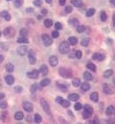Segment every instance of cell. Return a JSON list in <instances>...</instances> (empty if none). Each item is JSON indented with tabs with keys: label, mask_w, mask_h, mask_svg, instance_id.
I'll return each instance as SVG.
<instances>
[{
	"label": "cell",
	"mask_w": 115,
	"mask_h": 124,
	"mask_svg": "<svg viewBox=\"0 0 115 124\" xmlns=\"http://www.w3.org/2000/svg\"><path fill=\"white\" fill-rule=\"evenodd\" d=\"M69 50H70V44H69L68 41H66V40L62 41V43H60V45H59V51H60V53H62V54H67L69 52Z\"/></svg>",
	"instance_id": "obj_1"
},
{
	"label": "cell",
	"mask_w": 115,
	"mask_h": 124,
	"mask_svg": "<svg viewBox=\"0 0 115 124\" xmlns=\"http://www.w3.org/2000/svg\"><path fill=\"white\" fill-rule=\"evenodd\" d=\"M59 73H60V75H61L62 77L66 78V79L71 78L72 76H73V73H72V71H71L70 68L61 67V68H60V70H59Z\"/></svg>",
	"instance_id": "obj_2"
},
{
	"label": "cell",
	"mask_w": 115,
	"mask_h": 124,
	"mask_svg": "<svg viewBox=\"0 0 115 124\" xmlns=\"http://www.w3.org/2000/svg\"><path fill=\"white\" fill-rule=\"evenodd\" d=\"M83 108V115H82V117L84 118V119H86V118H88V117H90L91 115H92V114H93V109H92V107L90 106V105H88V104H86V105H84V107H82Z\"/></svg>",
	"instance_id": "obj_3"
},
{
	"label": "cell",
	"mask_w": 115,
	"mask_h": 124,
	"mask_svg": "<svg viewBox=\"0 0 115 124\" xmlns=\"http://www.w3.org/2000/svg\"><path fill=\"white\" fill-rule=\"evenodd\" d=\"M41 39H42L43 44H44L46 47H48V46H50V45H52V44H53V38H50V36H49V35H46V34L42 35Z\"/></svg>",
	"instance_id": "obj_4"
},
{
	"label": "cell",
	"mask_w": 115,
	"mask_h": 124,
	"mask_svg": "<svg viewBox=\"0 0 115 124\" xmlns=\"http://www.w3.org/2000/svg\"><path fill=\"white\" fill-rule=\"evenodd\" d=\"M28 58H29V63L31 64H35L37 62V56H36V53L33 50H30L28 53Z\"/></svg>",
	"instance_id": "obj_5"
},
{
	"label": "cell",
	"mask_w": 115,
	"mask_h": 124,
	"mask_svg": "<svg viewBox=\"0 0 115 124\" xmlns=\"http://www.w3.org/2000/svg\"><path fill=\"white\" fill-rule=\"evenodd\" d=\"M23 109L27 113H32L33 112V104L29 101H24L23 102Z\"/></svg>",
	"instance_id": "obj_6"
},
{
	"label": "cell",
	"mask_w": 115,
	"mask_h": 124,
	"mask_svg": "<svg viewBox=\"0 0 115 124\" xmlns=\"http://www.w3.org/2000/svg\"><path fill=\"white\" fill-rule=\"evenodd\" d=\"M40 104H41L43 110H44V111H45L48 115H50V107H49L48 103L45 101V99H41V100H40Z\"/></svg>",
	"instance_id": "obj_7"
},
{
	"label": "cell",
	"mask_w": 115,
	"mask_h": 124,
	"mask_svg": "<svg viewBox=\"0 0 115 124\" xmlns=\"http://www.w3.org/2000/svg\"><path fill=\"white\" fill-rule=\"evenodd\" d=\"M17 54L18 55H20V56H24V55L28 52V48H27V46L26 45H21V46H19L18 48H17Z\"/></svg>",
	"instance_id": "obj_8"
},
{
	"label": "cell",
	"mask_w": 115,
	"mask_h": 124,
	"mask_svg": "<svg viewBox=\"0 0 115 124\" xmlns=\"http://www.w3.org/2000/svg\"><path fill=\"white\" fill-rule=\"evenodd\" d=\"M92 59L96 60V61H99V62H102L105 59V55L102 54V53H94L92 55Z\"/></svg>",
	"instance_id": "obj_9"
},
{
	"label": "cell",
	"mask_w": 115,
	"mask_h": 124,
	"mask_svg": "<svg viewBox=\"0 0 115 124\" xmlns=\"http://www.w3.org/2000/svg\"><path fill=\"white\" fill-rule=\"evenodd\" d=\"M38 74H39V72L37 70H36V69L32 70L31 72H27V76L30 79H37L38 77Z\"/></svg>",
	"instance_id": "obj_10"
},
{
	"label": "cell",
	"mask_w": 115,
	"mask_h": 124,
	"mask_svg": "<svg viewBox=\"0 0 115 124\" xmlns=\"http://www.w3.org/2000/svg\"><path fill=\"white\" fill-rule=\"evenodd\" d=\"M49 64L52 66H57L58 64H59V60H58V58L56 56H51L49 58Z\"/></svg>",
	"instance_id": "obj_11"
},
{
	"label": "cell",
	"mask_w": 115,
	"mask_h": 124,
	"mask_svg": "<svg viewBox=\"0 0 115 124\" xmlns=\"http://www.w3.org/2000/svg\"><path fill=\"white\" fill-rule=\"evenodd\" d=\"M57 87L59 88L61 90H62V91H65V90H67V89H68V85H67V84L61 83V82H57Z\"/></svg>",
	"instance_id": "obj_12"
},
{
	"label": "cell",
	"mask_w": 115,
	"mask_h": 124,
	"mask_svg": "<svg viewBox=\"0 0 115 124\" xmlns=\"http://www.w3.org/2000/svg\"><path fill=\"white\" fill-rule=\"evenodd\" d=\"M81 90H83V91H86V90H90V85L88 84L87 82H83V83H81Z\"/></svg>",
	"instance_id": "obj_13"
},
{
	"label": "cell",
	"mask_w": 115,
	"mask_h": 124,
	"mask_svg": "<svg viewBox=\"0 0 115 124\" xmlns=\"http://www.w3.org/2000/svg\"><path fill=\"white\" fill-rule=\"evenodd\" d=\"M68 99L70 101H78L80 99V96L77 93H71V94L68 95Z\"/></svg>",
	"instance_id": "obj_14"
},
{
	"label": "cell",
	"mask_w": 115,
	"mask_h": 124,
	"mask_svg": "<svg viewBox=\"0 0 115 124\" xmlns=\"http://www.w3.org/2000/svg\"><path fill=\"white\" fill-rule=\"evenodd\" d=\"M83 79H84L86 82H89V81L93 80V76H92V74H91L90 72L85 71V72L83 73Z\"/></svg>",
	"instance_id": "obj_15"
},
{
	"label": "cell",
	"mask_w": 115,
	"mask_h": 124,
	"mask_svg": "<svg viewBox=\"0 0 115 124\" xmlns=\"http://www.w3.org/2000/svg\"><path fill=\"white\" fill-rule=\"evenodd\" d=\"M5 81H6V83H7L8 85H12L13 83H14V78L12 75H6Z\"/></svg>",
	"instance_id": "obj_16"
},
{
	"label": "cell",
	"mask_w": 115,
	"mask_h": 124,
	"mask_svg": "<svg viewBox=\"0 0 115 124\" xmlns=\"http://www.w3.org/2000/svg\"><path fill=\"white\" fill-rule=\"evenodd\" d=\"M103 90H104V92L107 93V94H112V93H113L111 88H109V86H108L107 84H104V86H103Z\"/></svg>",
	"instance_id": "obj_17"
},
{
	"label": "cell",
	"mask_w": 115,
	"mask_h": 124,
	"mask_svg": "<svg viewBox=\"0 0 115 124\" xmlns=\"http://www.w3.org/2000/svg\"><path fill=\"white\" fill-rule=\"evenodd\" d=\"M1 16H2V17H3L5 20H7V21H10V20H11V15L9 13V12L3 11V12L1 13Z\"/></svg>",
	"instance_id": "obj_18"
},
{
	"label": "cell",
	"mask_w": 115,
	"mask_h": 124,
	"mask_svg": "<svg viewBox=\"0 0 115 124\" xmlns=\"http://www.w3.org/2000/svg\"><path fill=\"white\" fill-rule=\"evenodd\" d=\"M113 114H114V107L113 106H108L107 108V110H106V115H108V116H110Z\"/></svg>",
	"instance_id": "obj_19"
},
{
	"label": "cell",
	"mask_w": 115,
	"mask_h": 124,
	"mask_svg": "<svg viewBox=\"0 0 115 124\" xmlns=\"http://www.w3.org/2000/svg\"><path fill=\"white\" fill-rule=\"evenodd\" d=\"M68 43L70 45H76L78 43V38L76 37H70L68 38Z\"/></svg>",
	"instance_id": "obj_20"
},
{
	"label": "cell",
	"mask_w": 115,
	"mask_h": 124,
	"mask_svg": "<svg viewBox=\"0 0 115 124\" xmlns=\"http://www.w3.org/2000/svg\"><path fill=\"white\" fill-rule=\"evenodd\" d=\"M39 72L42 74V75H47L48 74V67L45 65V64H43L40 66V69H39Z\"/></svg>",
	"instance_id": "obj_21"
},
{
	"label": "cell",
	"mask_w": 115,
	"mask_h": 124,
	"mask_svg": "<svg viewBox=\"0 0 115 124\" xmlns=\"http://www.w3.org/2000/svg\"><path fill=\"white\" fill-rule=\"evenodd\" d=\"M89 43H90V38H82V39L81 44H82V46L86 47V46H88Z\"/></svg>",
	"instance_id": "obj_22"
},
{
	"label": "cell",
	"mask_w": 115,
	"mask_h": 124,
	"mask_svg": "<svg viewBox=\"0 0 115 124\" xmlns=\"http://www.w3.org/2000/svg\"><path fill=\"white\" fill-rule=\"evenodd\" d=\"M71 3L73 4L74 7H77V8H79V7H81L82 5V0H71Z\"/></svg>",
	"instance_id": "obj_23"
},
{
	"label": "cell",
	"mask_w": 115,
	"mask_h": 124,
	"mask_svg": "<svg viewBox=\"0 0 115 124\" xmlns=\"http://www.w3.org/2000/svg\"><path fill=\"white\" fill-rule=\"evenodd\" d=\"M90 99H91L93 102H98V100H99V94H98V92H93V93H91Z\"/></svg>",
	"instance_id": "obj_24"
},
{
	"label": "cell",
	"mask_w": 115,
	"mask_h": 124,
	"mask_svg": "<svg viewBox=\"0 0 115 124\" xmlns=\"http://www.w3.org/2000/svg\"><path fill=\"white\" fill-rule=\"evenodd\" d=\"M49 84H50V80H49V79H43V80L39 83V85H40V87H41V88L47 87Z\"/></svg>",
	"instance_id": "obj_25"
},
{
	"label": "cell",
	"mask_w": 115,
	"mask_h": 124,
	"mask_svg": "<svg viewBox=\"0 0 115 124\" xmlns=\"http://www.w3.org/2000/svg\"><path fill=\"white\" fill-rule=\"evenodd\" d=\"M16 41H17V43H29V40L26 37H21V38H17Z\"/></svg>",
	"instance_id": "obj_26"
},
{
	"label": "cell",
	"mask_w": 115,
	"mask_h": 124,
	"mask_svg": "<svg viewBox=\"0 0 115 124\" xmlns=\"http://www.w3.org/2000/svg\"><path fill=\"white\" fill-rule=\"evenodd\" d=\"M23 117H24V115H23L22 112H16V115H14V118H16V120H21Z\"/></svg>",
	"instance_id": "obj_27"
},
{
	"label": "cell",
	"mask_w": 115,
	"mask_h": 124,
	"mask_svg": "<svg viewBox=\"0 0 115 124\" xmlns=\"http://www.w3.org/2000/svg\"><path fill=\"white\" fill-rule=\"evenodd\" d=\"M113 75V70L112 69H107V70H106L105 72H104V74H103V76L105 77V78H108V77H110V76H112Z\"/></svg>",
	"instance_id": "obj_28"
},
{
	"label": "cell",
	"mask_w": 115,
	"mask_h": 124,
	"mask_svg": "<svg viewBox=\"0 0 115 124\" xmlns=\"http://www.w3.org/2000/svg\"><path fill=\"white\" fill-rule=\"evenodd\" d=\"M41 87H40V85L38 86L37 84H34L32 87H31V89H30V91L32 92V93H35V92H37V90H38V89H40Z\"/></svg>",
	"instance_id": "obj_29"
},
{
	"label": "cell",
	"mask_w": 115,
	"mask_h": 124,
	"mask_svg": "<svg viewBox=\"0 0 115 124\" xmlns=\"http://www.w3.org/2000/svg\"><path fill=\"white\" fill-rule=\"evenodd\" d=\"M94 13H95V9L94 8H90V9L87 10V12H86V17H91Z\"/></svg>",
	"instance_id": "obj_30"
},
{
	"label": "cell",
	"mask_w": 115,
	"mask_h": 124,
	"mask_svg": "<svg viewBox=\"0 0 115 124\" xmlns=\"http://www.w3.org/2000/svg\"><path fill=\"white\" fill-rule=\"evenodd\" d=\"M5 68H6V70H7L8 72H12L13 69H14V66H13V64H7L6 66H5Z\"/></svg>",
	"instance_id": "obj_31"
},
{
	"label": "cell",
	"mask_w": 115,
	"mask_h": 124,
	"mask_svg": "<svg viewBox=\"0 0 115 124\" xmlns=\"http://www.w3.org/2000/svg\"><path fill=\"white\" fill-rule=\"evenodd\" d=\"M69 24L71 26H78L79 25V20L77 18H72L69 20Z\"/></svg>",
	"instance_id": "obj_32"
},
{
	"label": "cell",
	"mask_w": 115,
	"mask_h": 124,
	"mask_svg": "<svg viewBox=\"0 0 115 124\" xmlns=\"http://www.w3.org/2000/svg\"><path fill=\"white\" fill-rule=\"evenodd\" d=\"M80 84H81V81H80V79H78V78H74L73 80H72V85H73L74 87H79L80 86Z\"/></svg>",
	"instance_id": "obj_33"
},
{
	"label": "cell",
	"mask_w": 115,
	"mask_h": 124,
	"mask_svg": "<svg viewBox=\"0 0 115 124\" xmlns=\"http://www.w3.org/2000/svg\"><path fill=\"white\" fill-rule=\"evenodd\" d=\"M87 68H88L89 70L93 71V72L96 71V66H95V64H92V63H88V64H87Z\"/></svg>",
	"instance_id": "obj_34"
},
{
	"label": "cell",
	"mask_w": 115,
	"mask_h": 124,
	"mask_svg": "<svg viewBox=\"0 0 115 124\" xmlns=\"http://www.w3.org/2000/svg\"><path fill=\"white\" fill-rule=\"evenodd\" d=\"M107 13L106 12H101V20H102L103 22L104 21H107Z\"/></svg>",
	"instance_id": "obj_35"
},
{
	"label": "cell",
	"mask_w": 115,
	"mask_h": 124,
	"mask_svg": "<svg viewBox=\"0 0 115 124\" xmlns=\"http://www.w3.org/2000/svg\"><path fill=\"white\" fill-rule=\"evenodd\" d=\"M52 25H53L52 19H45V20H44V26H45V27H47V28H50Z\"/></svg>",
	"instance_id": "obj_36"
},
{
	"label": "cell",
	"mask_w": 115,
	"mask_h": 124,
	"mask_svg": "<svg viewBox=\"0 0 115 124\" xmlns=\"http://www.w3.org/2000/svg\"><path fill=\"white\" fill-rule=\"evenodd\" d=\"M34 120H35V122H36V123H40V122H41V120H42V118H41L40 115L36 114V115H35V117H34Z\"/></svg>",
	"instance_id": "obj_37"
},
{
	"label": "cell",
	"mask_w": 115,
	"mask_h": 124,
	"mask_svg": "<svg viewBox=\"0 0 115 124\" xmlns=\"http://www.w3.org/2000/svg\"><path fill=\"white\" fill-rule=\"evenodd\" d=\"M84 30H85V27L83 26V25H78L77 26V32L78 33H83L84 32Z\"/></svg>",
	"instance_id": "obj_38"
},
{
	"label": "cell",
	"mask_w": 115,
	"mask_h": 124,
	"mask_svg": "<svg viewBox=\"0 0 115 124\" xmlns=\"http://www.w3.org/2000/svg\"><path fill=\"white\" fill-rule=\"evenodd\" d=\"M22 3H23L22 0H14V2H13L14 6H16V8H19V7L22 5Z\"/></svg>",
	"instance_id": "obj_39"
},
{
	"label": "cell",
	"mask_w": 115,
	"mask_h": 124,
	"mask_svg": "<svg viewBox=\"0 0 115 124\" xmlns=\"http://www.w3.org/2000/svg\"><path fill=\"white\" fill-rule=\"evenodd\" d=\"M75 57L77 58V59H81L82 57V52L81 51V50H78V51H76L75 52Z\"/></svg>",
	"instance_id": "obj_40"
},
{
	"label": "cell",
	"mask_w": 115,
	"mask_h": 124,
	"mask_svg": "<svg viewBox=\"0 0 115 124\" xmlns=\"http://www.w3.org/2000/svg\"><path fill=\"white\" fill-rule=\"evenodd\" d=\"M12 27H8V28H6L5 30H4V32H3V35L4 36H8L11 32H12Z\"/></svg>",
	"instance_id": "obj_41"
},
{
	"label": "cell",
	"mask_w": 115,
	"mask_h": 124,
	"mask_svg": "<svg viewBox=\"0 0 115 124\" xmlns=\"http://www.w3.org/2000/svg\"><path fill=\"white\" fill-rule=\"evenodd\" d=\"M20 35H21V37H27V35H28V30L25 29V28H22V29L20 30Z\"/></svg>",
	"instance_id": "obj_42"
},
{
	"label": "cell",
	"mask_w": 115,
	"mask_h": 124,
	"mask_svg": "<svg viewBox=\"0 0 115 124\" xmlns=\"http://www.w3.org/2000/svg\"><path fill=\"white\" fill-rule=\"evenodd\" d=\"M62 105L64 108H68V107L70 106V102H69L68 100L63 99V100H62Z\"/></svg>",
	"instance_id": "obj_43"
},
{
	"label": "cell",
	"mask_w": 115,
	"mask_h": 124,
	"mask_svg": "<svg viewBox=\"0 0 115 124\" xmlns=\"http://www.w3.org/2000/svg\"><path fill=\"white\" fill-rule=\"evenodd\" d=\"M22 90H23V88H22L21 86H16V88H14V91H16V92H17V93H20V92H22Z\"/></svg>",
	"instance_id": "obj_44"
},
{
	"label": "cell",
	"mask_w": 115,
	"mask_h": 124,
	"mask_svg": "<svg viewBox=\"0 0 115 124\" xmlns=\"http://www.w3.org/2000/svg\"><path fill=\"white\" fill-rule=\"evenodd\" d=\"M74 109L76 110V111H80L81 109H82V105L81 103H76L75 106H74Z\"/></svg>",
	"instance_id": "obj_45"
},
{
	"label": "cell",
	"mask_w": 115,
	"mask_h": 124,
	"mask_svg": "<svg viewBox=\"0 0 115 124\" xmlns=\"http://www.w3.org/2000/svg\"><path fill=\"white\" fill-rule=\"evenodd\" d=\"M55 27H56V30H62V24L61 22H57L55 24Z\"/></svg>",
	"instance_id": "obj_46"
},
{
	"label": "cell",
	"mask_w": 115,
	"mask_h": 124,
	"mask_svg": "<svg viewBox=\"0 0 115 124\" xmlns=\"http://www.w3.org/2000/svg\"><path fill=\"white\" fill-rule=\"evenodd\" d=\"M59 37H60V33H59V31H58V30L53 31V33H52V38H59Z\"/></svg>",
	"instance_id": "obj_47"
},
{
	"label": "cell",
	"mask_w": 115,
	"mask_h": 124,
	"mask_svg": "<svg viewBox=\"0 0 115 124\" xmlns=\"http://www.w3.org/2000/svg\"><path fill=\"white\" fill-rule=\"evenodd\" d=\"M7 107H8L7 102H5V101H1V102H0V108H1V109H7Z\"/></svg>",
	"instance_id": "obj_48"
},
{
	"label": "cell",
	"mask_w": 115,
	"mask_h": 124,
	"mask_svg": "<svg viewBox=\"0 0 115 124\" xmlns=\"http://www.w3.org/2000/svg\"><path fill=\"white\" fill-rule=\"evenodd\" d=\"M72 10H73V8H72L71 6H66L65 7V13H70L72 12Z\"/></svg>",
	"instance_id": "obj_49"
},
{
	"label": "cell",
	"mask_w": 115,
	"mask_h": 124,
	"mask_svg": "<svg viewBox=\"0 0 115 124\" xmlns=\"http://www.w3.org/2000/svg\"><path fill=\"white\" fill-rule=\"evenodd\" d=\"M62 100H63V98L62 97V96H58V97L56 98V102H57V103H59V104H62Z\"/></svg>",
	"instance_id": "obj_50"
},
{
	"label": "cell",
	"mask_w": 115,
	"mask_h": 124,
	"mask_svg": "<svg viewBox=\"0 0 115 124\" xmlns=\"http://www.w3.org/2000/svg\"><path fill=\"white\" fill-rule=\"evenodd\" d=\"M34 5L37 6V7H39L41 5V3L39 2V0H35V1H34Z\"/></svg>",
	"instance_id": "obj_51"
},
{
	"label": "cell",
	"mask_w": 115,
	"mask_h": 124,
	"mask_svg": "<svg viewBox=\"0 0 115 124\" xmlns=\"http://www.w3.org/2000/svg\"><path fill=\"white\" fill-rule=\"evenodd\" d=\"M41 13H42V16H45L46 13H47V10H46V9H42Z\"/></svg>",
	"instance_id": "obj_52"
},
{
	"label": "cell",
	"mask_w": 115,
	"mask_h": 124,
	"mask_svg": "<svg viewBox=\"0 0 115 124\" xmlns=\"http://www.w3.org/2000/svg\"><path fill=\"white\" fill-rule=\"evenodd\" d=\"M65 2H66V0H60V4L62 6H64L65 5Z\"/></svg>",
	"instance_id": "obj_53"
},
{
	"label": "cell",
	"mask_w": 115,
	"mask_h": 124,
	"mask_svg": "<svg viewBox=\"0 0 115 124\" xmlns=\"http://www.w3.org/2000/svg\"><path fill=\"white\" fill-rule=\"evenodd\" d=\"M4 97H5V94H4V93H0V100L3 99Z\"/></svg>",
	"instance_id": "obj_54"
},
{
	"label": "cell",
	"mask_w": 115,
	"mask_h": 124,
	"mask_svg": "<svg viewBox=\"0 0 115 124\" xmlns=\"http://www.w3.org/2000/svg\"><path fill=\"white\" fill-rule=\"evenodd\" d=\"M3 61H4V57L2 56V55H0V64H1Z\"/></svg>",
	"instance_id": "obj_55"
},
{
	"label": "cell",
	"mask_w": 115,
	"mask_h": 124,
	"mask_svg": "<svg viewBox=\"0 0 115 124\" xmlns=\"http://www.w3.org/2000/svg\"><path fill=\"white\" fill-rule=\"evenodd\" d=\"M26 12H27V13H31V12H33V9H32V8L27 9V10H26Z\"/></svg>",
	"instance_id": "obj_56"
},
{
	"label": "cell",
	"mask_w": 115,
	"mask_h": 124,
	"mask_svg": "<svg viewBox=\"0 0 115 124\" xmlns=\"http://www.w3.org/2000/svg\"><path fill=\"white\" fill-rule=\"evenodd\" d=\"M90 123H93V124H95V123H99V122H98V119H94V120H93V121H91Z\"/></svg>",
	"instance_id": "obj_57"
},
{
	"label": "cell",
	"mask_w": 115,
	"mask_h": 124,
	"mask_svg": "<svg viewBox=\"0 0 115 124\" xmlns=\"http://www.w3.org/2000/svg\"><path fill=\"white\" fill-rule=\"evenodd\" d=\"M110 3H111L113 6H114V5H115V0H110Z\"/></svg>",
	"instance_id": "obj_58"
},
{
	"label": "cell",
	"mask_w": 115,
	"mask_h": 124,
	"mask_svg": "<svg viewBox=\"0 0 115 124\" xmlns=\"http://www.w3.org/2000/svg\"><path fill=\"white\" fill-rule=\"evenodd\" d=\"M45 1H46V3H48V4L52 3V0H45Z\"/></svg>",
	"instance_id": "obj_59"
},
{
	"label": "cell",
	"mask_w": 115,
	"mask_h": 124,
	"mask_svg": "<svg viewBox=\"0 0 115 124\" xmlns=\"http://www.w3.org/2000/svg\"><path fill=\"white\" fill-rule=\"evenodd\" d=\"M0 37H1V32H0Z\"/></svg>",
	"instance_id": "obj_60"
},
{
	"label": "cell",
	"mask_w": 115,
	"mask_h": 124,
	"mask_svg": "<svg viewBox=\"0 0 115 124\" xmlns=\"http://www.w3.org/2000/svg\"><path fill=\"white\" fill-rule=\"evenodd\" d=\"M7 1H11V0H7Z\"/></svg>",
	"instance_id": "obj_61"
}]
</instances>
